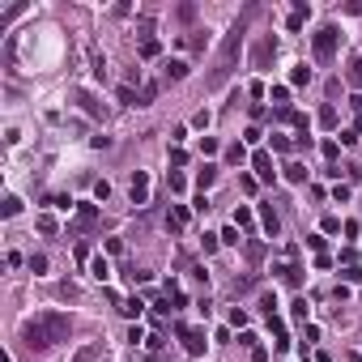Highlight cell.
Segmentation results:
<instances>
[{
    "mask_svg": "<svg viewBox=\"0 0 362 362\" xmlns=\"http://www.w3.org/2000/svg\"><path fill=\"white\" fill-rule=\"evenodd\" d=\"M68 316H60V311H39V316H30L21 324V341L26 349H51L60 341H68Z\"/></svg>",
    "mask_w": 362,
    "mask_h": 362,
    "instance_id": "obj_1",
    "label": "cell"
},
{
    "mask_svg": "<svg viewBox=\"0 0 362 362\" xmlns=\"http://www.w3.org/2000/svg\"><path fill=\"white\" fill-rule=\"evenodd\" d=\"M239 43H243V26H235V30L222 39V47H217V60H213V72H209V90L226 86V77L235 72V56H239Z\"/></svg>",
    "mask_w": 362,
    "mask_h": 362,
    "instance_id": "obj_2",
    "label": "cell"
},
{
    "mask_svg": "<svg viewBox=\"0 0 362 362\" xmlns=\"http://www.w3.org/2000/svg\"><path fill=\"white\" fill-rule=\"evenodd\" d=\"M273 51H277V39H273V34H260V39H256V47H251V68H264Z\"/></svg>",
    "mask_w": 362,
    "mask_h": 362,
    "instance_id": "obj_3",
    "label": "cell"
},
{
    "mask_svg": "<svg viewBox=\"0 0 362 362\" xmlns=\"http://www.w3.org/2000/svg\"><path fill=\"white\" fill-rule=\"evenodd\" d=\"M332 47H337V26H324L316 34V56L320 60H332Z\"/></svg>",
    "mask_w": 362,
    "mask_h": 362,
    "instance_id": "obj_4",
    "label": "cell"
},
{
    "mask_svg": "<svg viewBox=\"0 0 362 362\" xmlns=\"http://www.w3.org/2000/svg\"><path fill=\"white\" fill-rule=\"evenodd\" d=\"M128 196H132V204H145V196H149V179H145V171H137V175H132Z\"/></svg>",
    "mask_w": 362,
    "mask_h": 362,
    "instance_id": "obj_5",
    "label": "cell"
},
{
    "mask_svg": "<svg viewBox=\"0 0 362 362\" xmlns=\"http://www.w3.org/2000/svg\"><path fill=\"white\" fill-rule=\"evenodd\" d=\"M251 166H256V175L264 179V184H273L277 171H273V158H269V153H256V158H251Z\"/></svg>",
    "mask_w": 362,
    "mask_h": 362,
    "instance_id": "obj_6",
    "label": "cell"
},
{
    "mask_svg": "<svg viewBox=\"0 0 362 362\" xmlns=\"http://www.w3.org/2000/svg\"><path fill=\"white\" fill-rule=\"evenodd\" d=\"M184 349L188 354H204V332L196 328V332H184Z\"/></svg>",
    "mask_w": 362,
    "mask_h": 362,
    "instance_id": "obj_7",
    "label": "cell"
},
{
    "mask_svg": "<svg viewBox=\"0 0 362 362\" xmlns=\"http://www.w3.org/2000/svg\"><path fill=\"white\" fill-rule=\"evenodd\" d=\"M72 102H81V111H90V115H102V107L94 102V98H90L86 90H72Z\"/></svg>",
    "mask_w": 362,
    "mask_h": 362,
    "instance_id": "obj_8",
    "label": "cell"
},
{
    "mask_svg": "<svg viewBox=\"0 0 362 362\" xmlns=\"http://www.w3.org/2000/svg\"><path fill=\"white\" fill-rule=\"evenodd\" d=\"M286 179H290V184H303V179H307V166L290 162V166H286Z\"/></svg>",
    "mask_w": 362,
    "mask_h": 362,
    "instance_id": "obj_9",
    "label": "cell"
},
{
    "mask_svg": "<svg viewBox=\"0 0 362 362\" xmlns=\"http://www.w3.org/2000/svg\"><path fill=\"white\" fill-rule=\"evenodd\" d=\"M90 273H94V277H98V281H107V277H111V264H107V260L98 256V260H94V264H90Z\"/></svg>",
    "mask_w": 362,
    "mask_h": 362,
    "instance_id": "obj_10",
    "label": "cell"
},
{
    "mask_svg": "<svg viewBox=\"0 0 362 362\" xmlns=\"http://www.w3.org/2000/svg\"><path fill=\"white\" fill-rule=\"evenodd\" d=\"M213 179H217V166H204V171L196 175V188H209V184H213Z\"/></svg>",
    "mask_w": 362,
    "mask_h": 362,
    "instance_id": "obj_11",
    "label": "cell"
},
{
    "mask_svg": "<svg viewBox=\"0 0 362 362\" xmlns=\"http://www.w3.org/2000/svg\"><path fill=\"white\" fill-rule=\"evenodd\" d=\"M260 222H264V230H269V235H277V213L273 209H260Z\"/></svg>",
    "mask_w": 362,
    "mask_h": 362,
    "instance_id": "obj_12",
    "label": "cell"
},
{
    "mask_svg": "<svg viewBox=\"0 0 362 362\" xmlns=\"http://www.w3.org/2000/svg\"><path fill=\"white\" fill-rule=\"evenodd\" d=\"M290 81H294V86H303V81H311V68H307V64H298L294 72H290Z\"/></svg>",
    "mask_w": 362,
    "mask_h": 362,
    "instance_id": "obj_13",
    "label": "cell"
},
{
    "mask_svg": "<svg viewBox=\"0 0 362 362\" xmlns=\"http://www.w3.org/2000/svg\"><path fill=\"white\" fill-rule=\"evenodd\" d=\"M166 72L179 81V77H188V64H184V60H171V64H166Z\"/></svg>",
    "mask_w": 362,
    "mask_h": 362,
    "instance_id": "obj_14",
    "label": "cell"
},
{
    "mask_svg": "<svg viewBox=\"0 0 362 362\" xmlns=\"http://www.w3.org/2000/svg\"><path fill=\"white\" fill-rule=\"evenodd\" d=\"M184 222H188V209H184V204H175V209H171V226L179 230V226H184Z\"/></svg>",
    "mask_w": 362,
    "mask_h": 362,
    "instance_id": "obj_15",
    "label": "cell"
},
{
    "mask_svg": "<svg viewBox=\"0 0 362 362\" xmlns=\"http://www.w3.org/2000/svg\"><path fill=\"white\" fill-rule=\"evenodd\" d=\"M349 81H354V86H362V60H349Z\"/></svg>",
    "mask_w": 362,
    "mask_h": 362,
    "instance_id": "obj_16",
    "label": "cell"
},
{
    "mask_svg": "<svg viewBox=\"0 0 362 362\" xmlns=\"http://www.w3.org/2000/svg\"><path fill=\"white\" fill-rule=\"evenodd\" d=\"M115 98H119V102H128V107H132V102H137V94H132V86H119V90H115Z\"/></svg>",
    "mask_w": 362,
    "mask_h": 362,
    "instance_id": "obj_17",
    "label": "cell"
},
{
    "mask_svg": "<svg viewBox=\"0 0 362 362\" xmlns=\"http://www.w3.org/2000/svg\"><path fill=\"white\" fill-rule=\"evenodd\" d=\"M141 311H145L141 298H128V303H124V316H141Z\"/></svg>",
    "mask_w": 362,
    "mask_h": 362,
    "instance_id": "obj_18",
    "label": "cell"
},
{
    "mask_svg": "<svg viewBox=\"0 0 362 362\" xmlns=\"http://www.w3.org/2000/svg\"><path fill=\"white\" fill-rule=\"evenodd\" d=\"M94 358H98V345H86V349H81V354L72 358V362H94Z\"/></svg>",
    "mask_w": 362,
    "mask_h": 362,
    "instance_id": "obj_19",
    "label": "cell"
},
{
    "mask_svg": "<svg viewBox=\"0 0 362 362\" xmlns=\"http://www.w3.org/2000/svg\"><path fill=\"white\" fill-rule=\"evenodd\" d=\"M153 98H158V86H153V81H149V86L141 90V107H145V102H153Z\"/></svg>",
    "mask_w": 362,
    "mask_h": 362,
    "instance_id": "obj_20",
    "label": "cell"
},
{
    "mask_svg": "<svg viewBox=\"0 0 362 362\" xmlns=\"http://www.w3.org/2000/svg\"><path fill=\"white\" fill-rule=\"evenodd\" d=\"M320 124H324V128L337 124V111H332V107H324V111H320Z\"/></svg>",
    "mask_w": 362,
    "mask_h": 362,
    "instance_id": "obj_21",
    "label": "cell"
},
{
    "mask_svg": "<svg viewBox=\"0 0 362 362\" xmlns=\"http://www.w3.org/2000/svg\"><path fill=\"white\" fill-rule=\"evenodd\" d=\"M260 307H264V311L273 316V311H277V294H260Z\"/></svg>",
    "mask_w": 362,
    "mask_h": 362,
    "instance_id": "obj_22",
    "label": "cell"
},
{
    "mask_svg": "<svg viewBox=\"0 0 362 362\" xmlns=\"http://www.w3.org/2000/svg\"><path fill=\"white\" fill-rule=\"evenodd\" d=\"M141 56H158V39H145L141 43Z\"/></svg>",
    "mask_w": 362,
    "mask_h": 362,
    "instance_id": "obj_23",
    "label": "cell"
},
{
    "mask_svg": "<svg viewBox=\"0 0 362 362\" xmlns=\"http://www.w3.org/2000/svg\"><path fill=\"white\" fill-rule=\"evenodd\" d=\"M17 209H21V200H17V196H9V200H5V217H13Z\"/></svg>",
    "mask_w": 362,
    "mask_h": 362,
    "instance_id": "obj_24",
    "label": "cell"
},
{
    "mask_svg": "<svg viewBox=\"0 0 362 362\" xmlns=\"http://www.w3.org/2000/svg\"><path fill=\"white\" fill-rule=\"evenodd\" d=\"M235 222L239 226H251V209H235Z\"/></svg>",
    "mask_w": 362,
    "mask_h": 362,
    "instance_id": "obj_25",
    "label": "cell"
},
{
    "mask_svg": "<svg viewBox=\"0 0 362 362\" xmlns=\"http://www.w3.org/2000/svg\"><path fill=\"white\" fill-rule=\"evenodd\" d=\"M30 269L34 273H47V256H30Z\"/></svg>",
    "mask_w": 362,
    "mask_h": 362,
    "instance_id": "obj_26",
    "label": "cell"
}]
</instances>
